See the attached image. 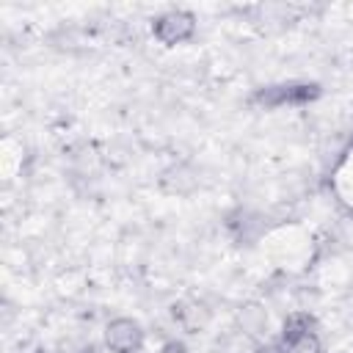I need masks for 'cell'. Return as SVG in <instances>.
<instances>
[{
    "label": "cell",
    "instance_id": "277c9868",
    "mask_svg": "<svg viewBox=\"0 0 353 353\" xmlns=\"http://www.w3.org/2000/svg\"><path fill=\"white\" fill-rule=\"evenodd\" d=\"M240 325H243L245 334H259V331L268 325V314H265V309L256 306V303L243 306V312H240Z\"/></svg>",
    "mask_w": 353,
    "mask_h": 353
},
{
    "label": "cell",
    "instance_id": "8992f818",
    "mask_svg": "<svg viewBox=\"0 0 353 353\" xmlns=\"http://www.w3.org/2000/svg\"><path fill=\"white\" fill-rule=\"evenodd\" d=\"M160 353H188V347H185L182 342H165V345L160 347Z\"/></svg>",
    "mask_w": 353,
    "mask_h": 353
},
{
    "label": "cell",
    "instance_id": "5b68a950",
    "mask_svg": "<svg viewBox=\"0 0 353 353\" xmlns=\"http://www.w3.org/2000/svg\"><path fill=\"white\" fill-rule=\"evenodd\" d=\"M279 353H320V339H317V334H303V336L281 339Z\"/></svg>",
    "mask_w": 353,
    "mask_h": 353
},
{
    "label": "cell",
    "instance_id": "7a4b0ae2",
    "mask_svg": "<svg viewBox=\"0 0 353 353\" xmlns=\"http://www.w3.org/2000/svg\"><path fill=\"white\" fill-rule=\"evenodd\" d=\"M105 347L110 353H141L143 328L132 317H116L105 325Z\"/></svg>",
    "mask_w": 353,
    "mask_h": 353
},
{
    "label": "cell",
    "instance_id": "6da1fadb",
    "mask_svg": "<svg viewBox=\"0 0 353 353\" xmlns=\"http://www.w3.org/2000/svg\"><path fill=\"white\" fill-rule=\"evenodd\" d=\"M152 33L157 41H163L165 47H176V44H185L193 39L196 33V17L190 11H182V8H174V11H165L154 19L152 25Z\"/></svg>",
    "mask_w": 353,
    "mask_h": 353
},
{
    "label": "cell",
    "instance_id": "3957f363",
    "mask_svg": "<svg viewBox=\"0 0 353 353\" xmlns=\"http://www.w3.org/2000/svg\"><path fill=\"white\" fill-rule=\"evenodd\" d=\"M314 320L306 314V312H292L287 314L284 320V331H281V339H292V336H303V334H314Z\"/></svg>",
    "mask_w": 353,
    "mask_h": 353
}]
</instances>
